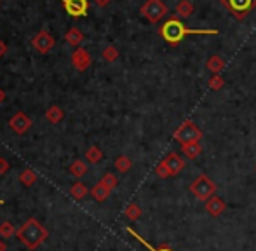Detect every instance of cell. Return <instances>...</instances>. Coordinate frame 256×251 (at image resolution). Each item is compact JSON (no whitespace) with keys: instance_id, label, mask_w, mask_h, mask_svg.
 Wrapping results in <instances>:
<instances>
[{"instance_id":"obj_1","label":"cell","mask_w":256,"mask_h":251,"mask_svg":"<svg viewBox=\"0 0 256 251\" xmlns=\"http://www.w3.org/2000/svg\"><path fill=\"white\" fill-rule=\"evenodd\" d=\"M49 232L37 218H28L20 228H18L16 238L20 239L21 244H24V248L28 250H37L42 242L48 239Z\"/></svg>"},{"instance_id":"obj_2","label":"cell","mask_w":256,"mask_h":251,"mask_svg":"<svg viewBox=\"0 0 256 251\" xmlns=\"http://www.w3.org/2000/svg\"><path fill=\"white\" fill-rule=\"evenodd\" d=\"M188 188H190V192H192V196L196 197L199 202H206V200H209L212 196H216L218 185H216L208 174L202 173L190 184Z\"/></svg>"},{"instance_id":"obj_3","label":"cell","mask_w":256,"mask_h":251,"mask_svg":"<svg viewBox=\"0 0 256 251\" xmlns=\"http://www.w3.org/2000/svg\"><path fill=\"white\" fill-rule=\"evenodd\" d=\"M160 34H162V37H164L166 40L169 42V44L176 46L178 42L183 40V37H185L186 34H209V32H204V30H186V28L183 26L180 21L171 20V21H168L164 26H162Z\"/></svg>"},{"instance_id":"obj_4","label":"cell","mask_w":256,"mask_h":251,"mask_svg":"<svg viewBox=\"0 0 256 251\" xmlns=\"http://www.w3.org/2000/svg\"><path fill=\"white\" fill-rule=\"evenodd\" d=\"M200 138H202V131H200L192 120H185V122L174 131V140L182 143V145L183 143H190V142H199Z\"/></svg>"},{"instance_id":"obj_5","label":"cell","mask_w":256,"mask_h":251,"mask_svg":"<svg viewBox=\"0 0 256 251\" xmlns=\"http://www.w3.org/2000/svg\"><path fill=\"white\" fill-rule=\"evenodd\" d=\"M32 44H34V48L37 49L38 52L46 54V52H49L54 48V37L49 34L48 30H42L35 35L34 40H32Z\"/></svg>"},{"instance_id":"obj_6","label":"cell","mask_w":256,"mask_h":251,"mask_svg":"<svg viewBox=\"0 0 256 251\" xmlns=\"http://www.w3.org/2000/svg\"><path fill=\"white\" fill-rule=\"evenodd\" d=\"M9 126H10V129L16 132V134H24V132L32 128V119L24 112H18V114H14V116L10 117Z\"/></svg>"},{"instance_id":"obj_7","label":"cell","mask_w":256,"mask_h":251,"mask_svg":"<svg viewBox=\"0 0 256 251\" xmlns=\"http://www.w3.org/2000/svg\"><path fill=\"white\" fill-rule=\"evenodd\" d=\"M142 12L145 14L150 21H157L164 16L166 7L160 4V0H148V2L142 7Z\"/></svg>"},{"instance_id":"obj_8","label":"cell","mask_w":256,"mask_h":251,"mask_svg":"<svg viewBox=\"0 0 256 251\" xmlns=\"http://www.w3.org/2000/svg\"><path fill=\"white\" fill-rule=\"evenodd\" d=\"M204 210L208 211V214L209 216H212V218H218V216H222L223 213H225V210H226V204H225V200L222 199V197H218V196H212L209 200H206L204 202Z\"/></svg>"},{"instance_id":"obj_9","label":"cell","mask_w":256,"mask_h":251,"mask_svg":"<svg viewBox=\"0 0 256 251\" xmlns=\"http://www.w3.org/2000/svg\"><path fill=\"white\" fill-rule=\"evenodd\" d=\"M72 64H74V68H77L78 72H84L86 68L91 64V54H89L86 49L77 48L74 51V54H72Z\"/></svg>"},{"instance_id":"obj_10","label":"cell","mask_w":256,"mask_h":251,"mask_svg":"<svg viewBox=\"0 0 256 251\" xmlns=\"http://www.w3.org/2000/svg\"><path fill=\"white\" fill-rule=\"evenodd\" d=\"M88 7V0H64V9L70 16H84Z\"/></svg>"},{"instance_id":"obj_11","label":"cell","mask_w":256,"mask_h":251,"mask_svg":"<svg viewBox=\"0 0 256 251\" xmlns=\"http://www.w3.org/2000/svg\"><path fill=\"white\" fill-rule=\"evenodd\" d=\"M164 162L168 164L169 171H171V176H176V174H178L180 171L185 168V160H183L182 157H180L178 154H174V152L169 154V156L164 159Z\"/></svg>"},{"instance_id":"obj_12","label":"cell","mask_w":256,"mask_h":251,"mask_svg":"<svg viewBox=\"0 0 256 251\" xmlns=\"http://www.w3.org/2000/svg\"><path fill=\"white\" fill-rule=\"evenodd\" d=\"M182 154H185L186 159H197V157L202 154V146L199 142H190V143H183L182 145Z\"/></svg>"},{"instance_id":"obj_13","label":"cell","mask_w":256,"mask_h":251,"mask_svg":"<svg viewBox=\"0 0 256 251\" xmlns=\"http://www.w3.org/2000/svg\"><path fill=\"white\" fill-rule=\"evenodd\" d=\"M110 194H112V190L108 187H104L102 182H98V184L91 188V196L94 197V200H98V202H104V200L110 197Z\"/></svg>"},{"instance_id":"obj_14","label":"cell","mask_w":256,"mask_h":251,"mask_svg":"<svg viewBox=\"0 0 256 251\" xmlns=\"http://www.w3.org/2000/svg\"><path fill=\"white\" fill-rule=\"evenodd\" d=\"M68 170H70V174H74L75 178H82V176H86V174H88L89 168H88V162L77 159V160H74V162L70 164V168H68Z\"/></svg>"},{"instance_id":"obj_15","label":"cell","mask_w":256,"mask_h":251,"mask_svg":"<svg viewBox=\"0 0 256 251\" xmlns=\"http://www.w3.org/2000/svg\"><path fill=\"white\" fill-rule=\"evenodd\" d=\"M64 40L70 46H74V48H78V46L82 44V40H84V35H82V32L78 30V28H70V30L64 34Z\"/></svg>"},{"instance_id":"obj_16","label":"cell","mask_w":256,"mask_h":251,"mask_svg":"<svg viewBox=\"0 0 256 251\" xmlns=\"http://www.w3.org/2000/svg\"><path fill=\"white\" fill-rule=\"evenodd\" d=\"M126 230H128L129 234L132 236V238H136V239H138V241L142 242L143 246H146V248H148V251H174V250L171 248V246H168V244H160V246H158V248H154V246L150 244L148 241H145V239H143L142 236L138 234V232H134V230H132L131 227H128V228H126Z\"/></svg>"},{"instance_id":"obj_17","label":"cell","mask_w":256,"mask_h":251,"mask_svg":"<svg viewBox=\"0 0 256 251\" xmlns=\"http://www.w3.org/2000/svg\"><path fill=\"white\" fill-rule=\"evenodd\" d=\"M124 214H126V218H128V220L136 222V220H140V218H142L143 210L136 202H129L128 206H126V210H124Z\"/></svg>"},{"instance_id":"obj_18","label":"cell","mask_w":256,"mask_h":251,"mask_svg":"<svg viewBox=\"0 0 256 251\" xmlns=\"http://www.w3.org/2000/svg\"><path fill=\"white\" fill-rule=\"evenodd\" d=\"M63 117H64V112L56 105L51 106V108L46 112V119H48L51 124H60L61 120H63Z\"/></svg>"},{"instance_id":"obj_19","label":"cell","mask_w":256,"mask_h":251,"mask_svg":"<svg viewBox=\"0 0 256 251\" xmlns=\"http://www.w3.org/2000/svg\"><path fill=\"white\" fill-rule=\"evenodd\" d=\"M88 194H89V190H88V187H86L84 184H82V182H75V184L70 187V196L74 197V199H77V200L84 199Z\"/></svg>"},{"instance_id":"obj_20","label":"cell","mask_w":256,"mask_h":251,"mask_svg":"<svg viewBox=\"0 0 256 251\" xmlns=\"http://www.w3.org/2000/svg\"><path fill=\"white\" fill-rule=\"evenodd\" d=\"M20 182H21V185H23V187H32V185H35V182H37V173H35L34 170L21 171Z\"/></svg>"},{"instance_id":"obj_21","label":"cell","mask_w":256,"mask_h":251,"mask_svg":"<svg viewBox=\"0 0 256 251\" xmlns=\"http://www.w3.org/2000/svg\"><path fill=\"white\" fill-rule=\"evenodd\" d=\"M251 4L253 0H230V7H232L234 12H248L251 9Z\"/></svg>"},{"instance_id":"obj_22","label":"cell","mask_w":256,"mask_h":251,"mask_svg":"<svg viewBox=\"0 0 256 251\" xmlns=\"http://www.w3.org/2000/svg\"><path fill=\"white\" fill-rule=\"evenodd\" d=\"M115 168H117L118 173H128L132 168V160L129 159L128 156H118L117 159H115Z\"/></svg>"},{"instance_id":"obj_23","label":"cell","mask_w":256,"mask_h":251,"mask_svg":"<svg viewBox=\"0 0 256 251\" xmlns=\"http://www.w3.org/2000/svg\"><path fill=\"white\" fill-rule=\"evenodd\" d=\"M103 159V152L98 148V146H89L88 148V152H86V160L88 162H91V164H98L100 160Z\"/></svg>"},{"instance_id":"obj_24","label":"cell","mask_w":256,"mask_h":251,"mask_svg":"<svg viewBox=\"0 0 256 251\" xmlns=\"http://www.w3.org/2000/svg\"><path fill=\"white\" fill-rule=\"evenodd\" d=\"M18 234V228L10 222H2L0 224V238H14Z\"/></svg>"},{"instance_id":"obj_25","label":"cell","mask_w":256,"mask_h":251,"mask_svg":"<svg viewBox=\"0 0 256 251\" xmlns=\"http://www.w3.org/2000/svg\"><path fill=\"white\" fill-rule=\"evenodd\" d=\"M102 184L104 185V187L110 188V190H114V188H117V185H118V178L115 176L114 173H106V174H103Z\"/></svg>"},{"instance_id":"obj_26","label":"cell","mask_w":256,"mask_h":251,"mask_svg":"<svg viewBox=\"0 0 256 251\" xmlns=\"http://www.w3.org/2000/svg\"><path fill=\"white\" fill-rule=\"evenodd\" d=\"M155 174H157L158 178H162V180H166V178L171 176V171H169L168 164L164 162V159L157 164V168H155Z\"/></svg>"},{"instance_id":"obj_27","label":"cell","mask_w":256,"mask_h":251,"mask_svg":"<svg viewBox=\"0 0 256 251\" xmlns=\"http://www.w3.org/2000/svg\"><path fill=\"white\" fill-rule=\"evenodd\" d=\"M208 68L212 72V74H218V72H222V68H223V62L218 58V56H212V58L208 62Z\"/></svg>"},{"instance_id":"obj_28","label":"cell","mask_w":256,"mask_h":251,"mask_svg":"<svg viewBox=\"0 0 256 251\" xmlns=\"http://www.w3.org/2000/svg\"><path fill=\"white\" fill-rule=\"evenodd\" d=\"M103 58L106 60V62H115V60L118 58L117 49L112 48V46H110V48H106V49H104V51H103Z\"/></svg>"},{"instance_id":"obj_29","label":"cell","mask_w":256,"mask_h":251,"mask_svg":"<svg viewBox=\"0 0 256 251\" xmlns=\"http://www.w3.org/2000/svg\"><path fill=\"white\" fill-rule=\"evenodd\" d=\"M209 86H211V89H222L223 78L218 77V75H214V77H211V80H209Z\"/></svg>"},{"instance_id":"obj_30","label":"cell","mask_w":256,"mask_h":251,"mask_svg":"<svg viewBox=\"0 0 256 251\" xmlns=\"http://www.w3.org/2000/svg\"><path fill=\"white\" fill-rule=\"evenodd\" d=\"M9 162H7V159H4V157H0V174H6L7 171H9Z\"/></svg>"},{"instance_id":"obj_31","label":"cell","mask_w":256,"mask_h":251,"mask_svg":"<svg viewBox=\"0 0 256 251\" xmlns=\"http://www.w3.org/2000/svg\"><path fill=\"white\" fill-rule=\"evenodd\" d=\"M6 51H7V48H6V44H4L2 40H0V58H2L4 54H6Z\"/></svg>"},{"instance_id":"obj_32","label":"cell","mask_w":256,"mask_h":251,"mask_svg":"<svg viewBox=\"0 0 256 251\" xmlns=\"http://www.w3.org/2000/svg\"><path fill=\"white\" fill-rule=\"evenodd\" d=\"M4 100H6V91H4V89L0 88V103H2Z\"/></svg>"},{"instance_id":"obj_33","label":"cell","mask_w":256,"mask_h":251,"mask_svg":"<svg viewBox=\"0 0 256 251\" xmlns=\"http://www.w3.org/2000/svg\"><path fill=\"white\" fill-rule=\"evenodd\" d=\"M96 4H98V6H106L108 2H110V0H94Z\"/></svg>"},{"instance_id":"obj_34","label":"cell","mask_w":256,"mask_h":251,"mask_svg":"<svg viewBox=\"0 0 256 251\" xmlns=\"http://www.w3.org/2000/svg\"><path fill=\"white\" fill-rule=\"evenodd\" d=\"M0 251H7V244L0 239Z\"/></svg>"},{"instance_id":"obj_35","label":"cell","mask_w":256,"mask_h":251,"mask_svg":"<svg viewBox=\"0 0 256 251\" xmlns=\"http://www.w3.org/2000/svg\"><path fill=\"white\" fill-rule=\"evenodd\" d=\"M254 170H256V166H254Z\"/></svg>"},{"instance_id":"obj_36","label":"cell","mask_w":256,"mask_h":251,"mask_svg":"<svg viewBox=\"0 0 256 251\" xmlns=\"http://www.w3.org/2000/svg\"><path fill=\"white\" fill-rule=\"evenodd\" d=\"M0 204H2V202H0Z\"/></svg>"}]
</instances>
